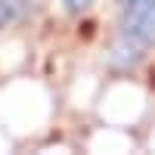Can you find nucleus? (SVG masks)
Returning a JSON list of instances; mask_svg holds the SVG:
<instances>
[{"label":"nucleus","mask_w":155,"mask_h":155,"mask_svg":"<svg viewBox=\"0 0 155 155\" xmlns=\"http://www.w3.org/2000/svg\"><path fill=\"white\" fill-rule=\"evenodd\" d=\"M16 12H19V0H0V28H6L16 19Z\"/></svg>","instance_id":"nucleus-2"},{"label":"nucleus","mask_w":155,"mask_h":155,"mask_svg":"<svg viewBox=\"0 0 155 155\" xmlns=\"http://www.w3.org/2000/svg\"><path fill=\"white\" fill-rule=\"evenodd\" d=\"M121 31L134 47H152L155 44V0H127Z\"/></svg>","instance_id":"nucleus-1"},{"label":"nucleus","mask_w":155,"mask_h":155,"mask_svg":"<svg viewBox=\"0 0 155 155\" xmlns=\"http://www.w3.org/2000/svg\"><path fill=\"white\" fill-rule=\"evenodd\" d=\"M62 3H65V9L68 12H84V9H90V3H93V0H62Z\"/></svg>","instance_id":"nucleus-3"}]
</instances>
